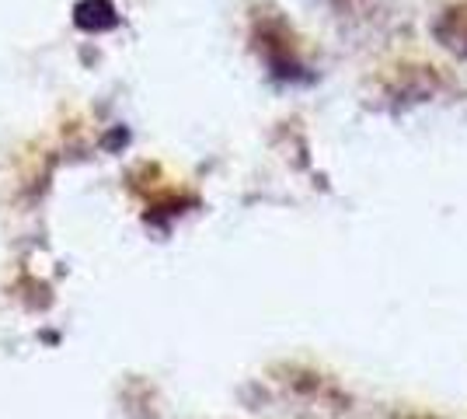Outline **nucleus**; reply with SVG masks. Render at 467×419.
Here are the masks:
<instances>
[{
	"mask_svg": "<svg viewBox=\"0 0 467 419\" xmlns=\"http://www.w3.org/2000/svg\"><path fill=\"white\" fill-rule=\"evenodd\" d=\"M432 36L457 60H467V0L447 7L440 18L432 21Z\"/></svg>",
	"mask_w": 467,
	"mask_h": 419,
	"instance_id": "obj_1",
	"label": "nucleus"
}]
</instances>
